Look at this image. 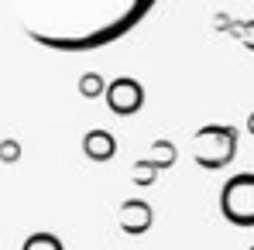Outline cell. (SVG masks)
I'll list each match as a JSON object with an SVG mask.
<instances>
[{
	"mask_svg": "<svg viewBox=\"0 0 254 250\" xmlns=\"http://www.w3.org/2000/svg\"><path fill=\"white\" fill-rule=\"evenodd\" d=\"M192 151H196V161L203 168H223L234 158V151H237V134H234V127L210 124L196 134V148Z\"/></svg>",
	"mask_w": 254,
	"mask_h": 250,
	"instance_id": "1",
	"label": "cell"
},
{
	"mask_svg": "<svg viewBox=\"0 0 254 250\" xmlns=\"http://www.w3.org/2000/svg\"><path fill=\"white\" fill-rule=\"evenodd\" d=\"M151 158H155L158 165H172V158H175V148H172L169 141H158V144L151 148Z\"/></svg>",
	"mask_w": 254,
	"mask_h": 250,
	"instance_id": "7",
	"label": "cell"
},
{
	"mask_svg": "<svg viewBox=\"0 0 254 250\" xmlns=\"http://www.w3.org/2000/svg\"><path fill=\"white\" fill-rule=\"evenodd\" d=\"M83 148H86V154H89L93 161H107V158L117 151V144H114V137H110L107 130H89Z\"/></svg>",
	"mask_w": 254,
	"mask_h": 250,
	"instance_id": "4",
	"label": "cell"
},
{
	"mask_svg": "<svg viewBox=\"0 0 254 250\" xmlns=\"http://www.w3.org/2000/svg\"><path fill=\"white\" fill-rule=\"evenodd\" d=\"M220 209L230 223L251 226L254 223V178L251 175H234L223 192H220Z\"/></svg>",
	"mask_w": 254,
	"mask_h": 250,
	"instance_id": "2",
	"label": "cell"
},
{
	"mask_svg": "<svg viewBox=\"0 0 254 250\" xmlns=\"http://www.w3.org/2000/svg\"><path fill=\"white\" fill-rule=\"evenodd\" d=\"M103 100L117 117H130V113H137L144 106V86L134 76H117L114 83L103 86Z\"/></svg>",
	"mask_w": 254,
	"mask_h": 250,
	"instance_id": "3",
	"label": "cell"
},
{
	"mask_svg": "<svg viewBox=\"0 0 254 250\" xmlns=\"http://www.w3.org/2000/svg\"><path fill=\"white\" fill-rule=\"evenodd\" d=\"M103 76L100 72H86L83 79H79V93H83L86 100H96V96H103Z\"/></svg>",
	"mask_w": 254,
	"mask_h": 250,
	"instance_id": "5",
	"label": "cell"
},
{
	"mask_svg": "<svg viewBox=\"0 0 254 250\" xmlns=\"http://www.w3.org/2000/svg\"><path fill=\"white\" fill-rule=\"evenodd\" d=\"M14 154H17V144H14V141H3V144H0V158H7V161H10Z\"/></svg>",
	"mask_w": 254,
	"mask_h": 250,
	"instance_id": "8",
	"label": "cell"
},
{
	"mask_svg": "<svg viewBox=\"0 0 254 250\" xmlns=\"http://www.w3.org/2000/svg\"><path fill=\"white\" fill-rule=\"evenodd\" d=\"M24 250H62V244H59L52 233H35V237L24 244Z\"/></svg>",
	"mask_w": 254,
	"mask_h": 250,
	"instance_id": "6",
	"label": "cell"
}]
</instances>
